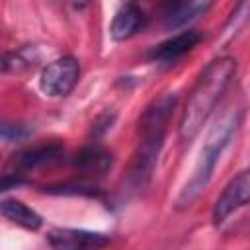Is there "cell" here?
<instances>
[{"instance_id":"cell-4","label":"cell","mask_w":250,"mask_h":250,"mask_svg":"<svg viewBox=\"0 0 250 250\" xmlns=\"http://www.w3.org/2000/svg\"><path fill=\"white\" fill-rule=\"evenodd\" d=\"M78 78H80V64L74 57L66 55L51 61L43 68L39 84L47 96L62 98L74 90V86L78 84Z\"/></svg>"},{"instance_id":"cell-13","label":"cell","mask_w":250,"mask_h":250,"mask_svg":"<svg viewBox=\"0 0 250 250\" xmlns=\"http://www.w3.org/2000/svg\"><path fill=\"white\" fill-rule=\"evenodd\" d=\"M35 57H31V53L27 49H21L18 53H6L0 57V70L4 72H23L33 68L35 64Z\"/></svg>"},{"instance_id":"cell-9","label":"cell","mask_w":250,"mask_h":250,"mask_svg":"<svg viewBox=\"0 0 250 250\" xmlns=\"http://www.w3.org/2000/svg\"><path fill=\"white\" fill-rule=\"evenodd\" d=\"M201 41V33L195 29H186L180 31L176 35H172L170 39L158 43L156 47H152V51L148 53V57L152 61H162V62H172L180 57H184L186 53H189L197 43Z\"/></svg>"},{"instance_id":"cell-3","label":"cell","mask_w":250,"mask_h":250,"mask_svg":"<svg viewBox=\"0 0 250 250\" xmlns=\"http://www.w3.org/2000/svg\"><path fill=\"white\" fill-rule=\"evenodd\" d=\"M240 119H242V111L236 109V111L227 113L221 121H217L213 125V129L209 131V135H207V139L203 143V148H201L199 160L195 164V170H193L191 178L182 188V191H180V195L176 199V207L178 209L189 207L199 197V193L205 189V186L209 184V180L213 176L215 164L221 158V152L225 150V146L229 145L230 137L236 133V129L240 125Z\"/></svg>"},{"instance_id":"cell-14","label":"cell","mask_w":250,"mask_h":250,"mask_svg":"<svg viewBox=\"0 0 250 250\" xmlns=\"http://www.w3.org/2000/svg\"><path fill=\"white\" fill-rule=\"evenodd\" d=\"M47 193H61V195H100V189L92 184L84 182H70V184H61V186H49L45 188Z\"/></svg>"},{"instance_id":"cell-11","label":"cell","mask_w":250,"mask_h":250,"mask_svg":"<svg viewBox=\"0 0 250 250\" xmlns=\"http://www.w3.org/2000/svg\"><path fill=\"white\" fill-rule=\"evenodd\" d=\"M0 215L4 219H8L10 223L23 227L27 230H37L43 223L41 215L20 199H2L0 201Z\"/></svg>"},{"instance_id":"cell-2","label":"cell","mask_w":250,"mask_h":250,"mask_svg":"<svg viewBox=\"0 0 250 250\" xmlns=\"http://www.w3.org/2000/svg\"><path fill=\"white\" fill-rule=\"evenodd\" d=\"M176 100L178 96L174 92H162L145 107L143 115L139 117V127H137L139 137L129 168V182L135 188L145 186L152 174V168L158 160L166 137L170 115L176 107Z\"/></svg>"},{"instance_id":"cell-6","label":"cell","mask_w":250,"mask_h":250,"mask_svg":"<svg viewBox=\"0 0 250 250\" xmlns=\"http://www.w3.org/2000/svg\"><path fill=\"white\" fill-rule=\"evenodd\" d=\"M62 156V146L59 143H47V145H33L25 146L18 152H14L8 160V172L16 174H25L29 170H35L39 166L51 164Z\"/></svg>"},{"instance_id":"cell-5","label":"cell","mask_w":250,"mask_h":250,"mask_svg":"<svg viewBox=\"0 0 250 250\" xmlns=\"http://www.w3.org/2000/svg\"><path fill=\"white\" fill-rule=\"evenodd\" d=\"M248 195H250V174L248 170H242L225 186L223 193L217 197L213 207V221L221 225L229 215H232L236 209L246 205Z\"/></svg>"},{"instance_id":"cell-15","label":"cell","mask_w":250,"mask_h":250,"mask_svg":"<svg viewBox=\"0 0 250 250\" xmlns=\"http://www.w3.org/2000/svg\"><path fill=\"white\" fill-rule=\"evenodd\" d=\"M29 135V129L21 123L0 121V141H20Z\"/></svg>"},{"instance_id":"cell-12","label":"cell","mask_w":250,"mask_h":250,"mask_svg":"<svg viewBox=\"0 0 250 250\" xmlns=\"http://www.w3.org/2000/svg\"><path fill=\"white\" fill-rule=\"evenodd\" d=\"M209 6V2H170L164 6V25L168 29L180 27L203 14Z\"/></svg>"},{"instance_id":"cell-1","label":"cell","mask_w":250,"mask_h":250,"mask_svg":"<svg viewBox=\"0 0 250 250\" xmlns=\"http://www.w3.org/2000/svg\"><path fill=\"white\" fill-rule=\"evenodd\" d=\"M234 74H236V59L232 57H219L203 68L191 92L188 94L180 117L178 135L182 141H191L201 131L209 115L215 111L219 100L230 86Z\"/></svg>"},{"instance_id":"cell-7","label":"cell","mask_w":250,"mask_h":250,"mask_svg":"<svg viewBox=\"0 0 250 250\" xmlns=\"http://www.w3.org/2000/svg\"><path fill=\"white\" fill-rule=\"evenodd\" d=\"M47 242L57 250H100L109 238L102 232L84 229H53L47 234Z\"/></svg>"},{"instance_id":"cell-16","label":"cell","mask_w":250,"mask_h":250,"mask_svg":"<svg viewBox=\"0 0 250 250\" xmlns=\"http://www.w3.org/2000/svg\"><path fill=\"white\" fill-rule=\"evenodd\" d=\"M23 184H25V176H21V174H16V172L0 174V193L14 189V188H20Z\"/></svg>"},{"instance_id":"cell-10","label":"cell","mask_w":250,"mask_h":250,"mask_svg":"<svg viewBox=\"0 0 250 250\" xmlns=\"http://www.w3.org/2000/svg\"><path fill=\"white\" fill-rule=\"evenodd\" d=\"M143 23H145V14H143V10H141L137 4H133V2L123 4V6L115 12V16H113V20H111L109 35H111L115 41H125V39L133 37V35L143 27Z\"/></svg>"},{"instance_id":"cell-8","label":"cell","mask_w":250,"mask_h":250,"mask_svg":"<svg viewBox=\"0 0 250 250\" xmlns=\"http://www.w3.org/2000/svg\"><path fill=\"white\" fill-rule=\"evenodd\" d=\"M72 164H74V168L82 176H86V178H100V176H104L111 168L113 154L105 146L94 143V145H88V146L80 148L76 152Z\"/></svg>"}]
</instances>
